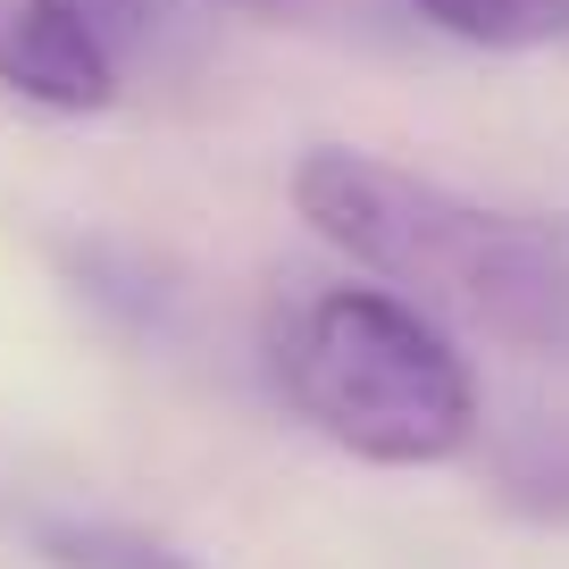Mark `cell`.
<instances>
[{
    "instance_id": "obj_5",
    "label": "cell",
    "mask_w": 569,
    "mask_h": 569,
    "mask_svg": "<svg viewBox=\"0 0 569 569\" xmlns=\"http://www.w3.org/2000/svg\"><path fill=\"white\" fill-rule=\"evenodd\" d=\"M427 26H445L461 42H486V51H536V42L569 34V0H402Z\"/></svg>"
},
{
    "instance_id": "obj_3",
    "label": "cell",
    "mask_w": 569,
    "mask_h": 569,
    "mask_svg": "<svg viewBox=\"0 0 569 569\" xmlns=\"http://www.w3.org/2000/svg\"><path fill=\"white\" fill-rule=\"evenodd\" d=\"M160 34L168 0H0V92L92 118L134 84Z\"/></svg>"
},
{
    "instance_id": "obj_1",
    "label": "cell",
    "mask_w": 569,
    "mask_h": 569,
    "mask_svg": "<svg viewBox=\"0 0 569 569\" xmlns=\"http://www.w3.org/2000/svg\"><path fill=\"white\" fill-rule=\"evenodd\" d=\"M293 210L319 243L386 277L427 319H461L495 343L569 360V218L495 210L343 142L302 151Z\"/></svg>"
},
{
    "instance_id": "obj_6",
    "label": "cell",
    "mask_w": 569,
    "mask_h": 569,
    "mask_svg": "<svg viewBox=\"0 0 569 569\" xmlns=\"http://www.w3.org/2000/svg\"><path fill=\"white\" fill-rule=\"evenodd\" d=\"M227 18H260V26H293V18H319L327 0H210Z\"/></svg>"
},
{
    "instance_id": "obj_4",
    "label": "cell",
    "mask_w": 569,
    "mask_h": 569,
    "mask_svg": "<svg viewBox=\"0 0 569 569\" xmlns=\"http://www.w3.org/2000/svg\"><path fill=\"white\" fill-rule=\"evenodd\" d=\"M34 552L51 569H201L193 552L126 519H34Z\"/></svg>"
},
{
    "instance_id": "obj_2",
    "label": "cell",
    "mask_w": 569,
    "mask_h": 569,
    "mask_svg": "<svg viewBox=\"0 0 569 569\" xmlns=\"http://www.w3.org/2000/svg\"><path fill=\"white\" fill-rule=\"evenodd\" d=\"M284 410L377 469H445L478 445V377L461 343L393 284H302L268 310Z\"/></svg>"
}]
</instances>
